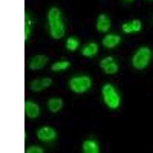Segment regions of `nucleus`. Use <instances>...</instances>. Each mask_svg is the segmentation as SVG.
<instances>
[{"mask_svg":"<svg viewBox=\"0 0 153 153\" xmlns=\"http://www.w3.org/2000/svg\"><path fill=\"white\" fill-rule=\"evenodd\" d=\"M48 22H49V32L52 38H57L60 40L61 37H65V25H63L61 20V11L55 6H52L48 12Z\"/></svg>","mask_w":153,"mask_h":153,"instance_id":"f257e3e1","label":"nucleus"},{"mask_svg":"<svg viewBox=\"0 0 153 153\" xmlns=\"http://www.w3.org/2000/svg\"><path fill=\"white\" fill-rule=\"evenodd\" d=\"M101 94H103V100H104V103L109 109H118L120 107V103H121V98L117 92V89H115L112 84H104L103 89H101Z\"/></svg>","mask_w":153,"mask_h":153,"instance_id":"f03ea898","label":"nucleus"},{"mask_svg":"<svg viewBox=\"0 0 153 153\" xmlns=\"http://www.w3.org/2000/svg\"><path fill=\"white\" fill-rule=\"evenodd\" d=\"M150 58H152V51L149 48H146V46L144 48H139L136 52H135L133 58H132V65H133L135 69L141 71V69H144V68L149 66Z\"/></svg>","mask_w":153,"mask_h":153,"instance_id":"7ed1b4c3","label":"nucleus"},{"mask_svg":"<svg viewBox=\"0 0 153 153\" xmlns=\"http://www.w3.org/2000/svg\"><path fill=\"white\" fill-rule=\"evenodd\" d=\"M92 86V80L86 75H81V76H74V78L69 80V87L71 91H74L75 94H84L87 92Z\"/></svg>","mask_w":153,"mask_h":153,"instance_id":"20e7f679","label":"nucleus"},{"mask_svg":"<svg viewBox=\"0 0 153 153\" xmlns=\"http://www.w3.org/2000/svg\"><path fill=\"white\" fill-rule=\"evenodd\" d=\"M100 66L101 69H103L107 75H113V74H117L118 72V65H117V61H115L113 57H106L100 61Z\"/></svg>","mask_w":153,"mask_h":153,"instance_id":"39448f33","label":"nucleus"},{"mask_svg":"<svg viewBox=\"0 0 153 153\" xmlns=\"http://www.w3.org/2000/svg\"><path fill=\"white\" fill-rule=\"evenodd\" d=\"M46 63H48V57L46 55H34L29 63H28V69L31 71H40L46 66Z\"/></svg>","mask_w":153,"mask_h":153,"instance_id":"423d86ee","label":"nucleus"},{"mask_svg":"<svg viewBox=\"0 0 153 153\" xmlns=\"http://www.w3.org/2000/svg\"><path fill=\"white\" fill-rule=\"evenodd\" d=\"M37 136H38L40 141H52V139H55V136H57V132H55V129H52V127L46 126V127L38 129Z\"/></svg>","mask_w":153,"mask_h":153,"instance_id":"0eeeda50","label":"nucleus"},{"mask_svg":"<svg viewBox=\"0 0 153 153\" xmlns=\"http://www.w3.org/2000/svg\"><path fill=\"white\" fill-rule=\"evenodd\" d=\"M25 115L31 120L38 118L40 117V106L34 103V101H26V104H25Z\"/></svg>","mask_w":153,"mask_h":153,"instance_id":"6e6552de","label":"nucleus"},{"mask_svg":"<svg viewBox=\"0 0 153 153\" xmlns=\"http://www.w3.org/2000/svg\"><path fill=\"white\" fill-rule=\"evenodd\" d=\"M51 84H52V78H49V76H46V78H37L31 83V89L35 92H40V91L48 89Z\"/></svg>","mask_w":153,"mask_h":153,"instance_id":"1a4fd4ad","label":"nucleus"},{"mask_svg":"<svg viewBox=\"0 0 153 153\" xmlns=\"http://www.w3.org/2000/svg\"><path fill=\"white\" fill-rule=\"evenodd\" d=\"M141 20H138V19H135V20H132V22H126L124 25H123V31L126 32V34H130V32H139L141 31Z\"/></svg>","mask_w":153,"mask_h":153,"instance_id":"9d476101","label":"nucleus"},{"mask_svg":"<svg viewBox=\"0 0 153 153\" xmlns=\"http://www.w3.org/2000/svg\"><path fill=\"white\" fill-rule=\"evenodd\" d=\"M97 29L100 32H107L110 29V19L104 14H101L97 20Z\"/></svg>","mask_w":153,"mask_h":153,"instance_id":"9b49d317","label":"nucleus"},{"mask_svg":"<svg viewBox=\"0 0 153 153\" xmlns=\"http://www.w3.org/2000/svg\"><path fill=\"white\" fill-rule=\"evenodd\" d=\"M120 42H121V37L117 35V34H110V35H106V37L103 38V45H104L106 48H109V49L118 46Z\"/></svg>","mask_w":153,"mask_h":153,"instance_id":"f8f14e48","label":"nucleus"},{"mask_svg":"<svg viewBox=\"0 0 153 153\" xmlns=\"http://www.w3.org/2000/svg\"><path fill=\"white\" fill-rule=\"evenodd\" d=\"M48 109L52 112V113H57L63 109V100L61 98H51L48 101Z\"/></svg>","mask_w":153,"mask_h":153,"instance_id":"ddd939ff","label":"nucleus"},{"mask_svg":"<svg viewBox=\"0 0 153 153\" xmlns=\"http://www.w3.org/2000/svg\"><path fill=\"white\" fill-rule=\"evenodd\" d=\"M97 52H98V45L97 43H87L81 49V54L84 57H94V55H97Z\"/></svg>","mask_w":153,"mask_h":153,"instance_id":"4468645a","label":"nucleus"},{"mask_svg":"<svg viewBox=\"0 0 153 153\" xmlns=\"http://www.w3.org/2000/svg\"><path fill=\"white\" fill-rule=\"evenodd\" d=\"M83 152L84 153H98L100 152V147L95 141H91V139H87V141L83 143Z\"/></svg>","mask_w":153,"mask_h":153,"instance_id":"2eb2a0df","label":"nucleus"},{"mask_svg":"<svg viewBox=\"0 0 153 153\" xmlns=\"http://www.w3.org/2000/svg\"><path fill=\"white\" fill-rule=\"evenodd\" d=\"M78 45H80V42L76 40V38L69 37V38H68V42H66V49H68V51H71V52H74V51L78 49Z\"/></svg>","mask_w":153,"mask_h":153,"instance_id":"dca6fc26","label":"nucleus"},{"mask_svg":"<svg viewBox=\"0 0 153 153\" xmlns=\"http://www.w3.org/2000/svg\"><path fill=\"white\" fill-rule=\"evenodd\" d=\"M71 66V61H57V63H54L52 65V71L54 72H57V71H66L68 68Z\"/></svg>","mask_w":153,"mask_h":153,"instance_id":"f3484780","label":"nucleus"},{"mask_svg":"<svg viewBox=\"0 0 153 153\" xmlns=\"http://www.w3.org/2000/svg\"><path fill=\"white\" fill-rule=\"evenodd\" d=\"M31 35V19H29V12L25 14V40H28Z\"/></svg>","mask_w":153,"mask_h":153,"instance_id":"a211bd4d","label":"nucleus"},{"mask_svg":"<svg viewBox=\"0 0 153 153\" xmlns=\"http://www.w3.org/2000/svg\"><path fill=\"white\" fill-rule=\"evenodd\" d=\"M45 150L42 147H38V146H31L26 149V153H43Z\"/></svg>","mask_w":153,"mask_h":153,"instance_id":"6ab92c4d","label":"nucleus"},{"mask_svg":"<svg viewBox=\"0 0 153 153\" xmlns=\"http://www.w3.org/2000/svg\"><path fill=\"white\" fill-rule=\"evenodd\" d=\"M127 2H133V0H127Z\"/></svg>","mask_w":153,"mask_h":153,"instance_id":"aec40b11","label":"nucleus"}]
</instances>
